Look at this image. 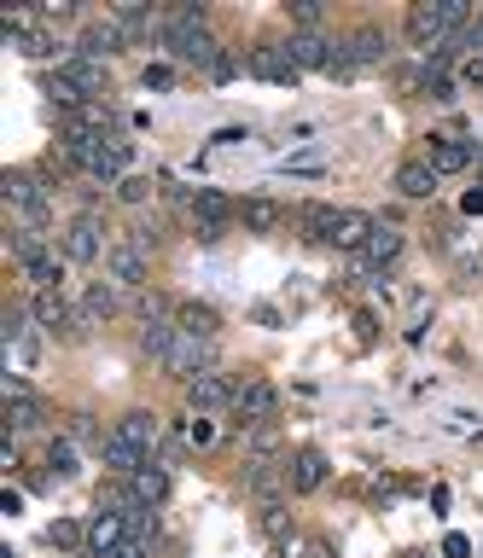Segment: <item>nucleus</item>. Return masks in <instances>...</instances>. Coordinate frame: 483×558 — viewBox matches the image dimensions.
Segmentation results:
<instances>
[{
	"label": "nucleus",
	"mask_w": 483,
	"mask_h": 558,
	"mask_svg": "<svg viewBox=\"0 0 483 558\" xmlns=\"http://www.w3.org/2000/svg\"><path fill=\"white\" fill-rule=\"evenodd\" d=\"M245 70H251L256 82H268V87H298V82H303V70L286 59V47H280V41H251Z\"/></svg>",
	"instance_id": "nucleus-13"
},
{
	"label": "nucleus",
	"mask_w": 483,
	"mask_h": 558,
	"mask_svg": "<svg viewBox=\"0 0 483 558\" xmlns=\"http://www.w3.org/2000/svg\"><path fill=\"white\" fill-rule=\"evenodd\" d=\"M117 436H123V442L129 448H141L146 453V460H152V453H158L164 448V418L158 413H152V408H129L123 418H117V425H111Z\"/></svg>",
	"instance_id": "nucleus-17"
},
{
	"label": "nucleus",
	"mask_w": 483,
	"mask_h": 558,
	"mask_svg": "<svg viewBox=\"0 0 483 558\" xmlns=\"http://www.w3.org/2000/svg\"><path fill=\"white\" fill-rule=\"evenodd\" d=\"M19 506H24L19 488H7V495H0V512H7V518H19Z\"/></svg>",
	"instance_id": "nucleus-52"
},
{
	"label": "nucleus",
	"mask_w": 483,
	"mask_h": 558,
	"mask_svg": "<svg viewBox=\"0 0 483 558\" xmlns=\"http://www.w3.org/2000/svg\"><path fill=\"white\" fill-rule=\"evenodd\" d=\"M129 308H134V320H141V326H152V320H176V303H169L164 291H152V286H146V291H134V303H129Z\"/></svg>",
	"instance_id": "nucleus-35"
},
{
	"label": "nucleus",
	"mask_w": 483,
	"mask_h": 558,
	"mask_svg": "<svg viewBox=\"0 0 483 558\" xmlns=\"http://www.w3.org/2000/svg\"><path fill=\"white\" fill-rule=\"evenodd\" d=\"M280 418V390L268 378H239V396H233V425L239 430H263Z\"/></svg>",
	"instance_id": "nucleus-9"
},
{
	"label": "nucleus",
	"mask_w": 483,
	"mask_h": 558,
	"mask_svg": "<svg viewBox=\"0 0 483 558\" xmlns=\"http://www.w3.org/2000/svg\"><path fill=\"white\" fill-rule=\"evenodd\" d=\"M280 47H286V59L298 64L303 76H309V70H326V76H333V64H338V52H343V35H326V29H291Z\"/></svg>",
	"instance_id": "nucleus-8"
},
{
	"label": "nucleus",
	"mask_w": 483,
	"mask_h": 558,
	"mask_svg": "<svg viewBox=\"0 0 483 558\" xmlns=\"http://www.w3.org/2000/svg\"><path fill=\"white\" fill-rule=\"evenodd\" d=\"M373 216H367V209H338V221H333V239H326V244H333V251H350V256H361V251H367V239H373Z\"/></svg>",
	"instance_id": "nucleus-23"
},
{
	"label": "nucleus",
	"mask_w": 483,
	"mask_h": 558,
	"mask_svg": "<svg viewBox=\"0 0 483 558\" xmlns=\"http://www.w3.org/2000/svg\"><path fill=\"white\" fill-rule=\"evenodd\" d=\"M186 442H193V448H210V442H216V425H210V418H186Z\"/></svg>",
	"instance_id": "nucleus-44"
},
{
	"label": "nucleus",
	"mask_w": 483,
	"mask_h": 558,
	"mask_svg": "<svg viewBox=\"0 0 483 558\" xmlns=\"http://www.w3.org/2000/svg\"><path fill=\"white\" fill-rule=\"evenodd\" d=\"M47 547L64 553V558L88 553V523H82V518H53V523H47Z\"/></svg>",
	"instance_id": "nucleus-32"
},
{
	"label": "nucleus",
	"mask_w": 483,
	"mask_h": 558,
	"mask_svg": "<svg viewBox=\"0 0 483 558\" xmlns=\"http://www.w3.org/2000/svg\"><path fill=\"white\" fill-rule=\"evenodd\" d=\"M286 221H291V216H286L280 198H245V204H239V227H245V233H256V239L280 233Z\"/></svg>",
	"instance_id": "nucleus-24"
},
{
	"label": "nucleus",
	"mask_w": 483,
	"mask_h": 558,
	"mask_svg": "<svg viewBox=\"0 0 483 558\" xmlns=\"http://www.w3.org/2000/svg\"><path fill=\"white\" fill-rule=\"evenodd\" d=\"M402 35H408V47L420 52H443L448 41H455V29H448V17H443V0H425V7H408L402 17Z\"/></svg>",
	"instance_id": "nucleus-11"
},
{
	"label": "nucleus",
	"mask_w": 483,
	"mask_h": 558,
	"mask_svg": "<svg viewBox=\"0 0 483 558\" xmlns=\"http://www.w3.org/2000/svg\"><path fill=\"white\" fill-rule=\"evenodd\" d=\"M333 221H338V204H321V198L298 204V216H291V227H298L303 244H326L333 239Z\"/></svg>",
	"instance_id": "nucleus-25"
},
{
	"label": "nucleus",
	"mask_w": 483,
	"mask_h": 558,
	"mask_svg": "<svg viewBox=\"0 0 483 558\" xmlns=\"http://www.w3.org/2000/svg\"><path fill=\"white\" fill-rule=\"evenodd\" d=\"M350 326H355V343H378V314L373 308H355Z\"/></svg>",
	"instance_id": "nucleus-43"
},
{
	"label": "nucleus",
	"mask_w": 483,
	"mask_h": 558,
	"mask_svg": "<svg viewBox=\"0 0 483 558\" xmlns=\"http://www.w3.org/2000/svg\"><path fill=\"white\" fill-rule=\"evenodd\" d=\"M64 436H71V442H82V448H99V442H106V425H99V418L94 413H71V425H64Z\"/></svg>",
	"instance_id": "nucleus-36"
},
{
	"label": "nucleus",
	"mask_w": 483,
	"mask_h": 558,
	"mask_svg": "<svg viewBox=\"0 0 483 558\" xmlns=\"http://www.w3.org/2000/svg\"><path fill=\"white\" fill-rule=\"evenodd\" d=\"M291 24H298V29H321L326 12L315 7V0H298V7H291Z\"/></svg>",
	"instance_id": "nucleus-42"
},
{
	"label": "nucleus",
	"mask_w": 483,
	"mask_h": 558,
	"mask_svg": "<svg viewBox=\"0 0 483 558\" xmlns=\"http://www.w3.org/2000/svg\"><path fill=\"white\" fill-rule=\"evenodd\" d=\"M129 535H134V541H158V535H164L158 506H134V512H129Z\"/></svg>",
	"instance_id": "nucleus-38"
},
{
	"label": "nucleus",
	"mask_w": 483,
	"mask_h": 558,
	"mask_svg": "<svg viewBox=\"0 0 483 558\" xmlns=\"http://www.w3.org/2000/svg\"><path fill=\"white\" fill-rule=\"evenodd\" d=\"M402 558H431V553H402Z\"/></svg>",
	"instance_id": "nucleus-53"
},
{
	"label": "nucleus",
	"mask_w": 483,
	"mask_h": 558,
	"mask_svg": "<svg viewBox=\"0 0 483 558\" xmlns=\"http://www.w3.org/2000/svg\"><path fill=\"white\" fill-rule=\"evenodd\" d=\"M106 279H111V286H123V291H146L152 286V256L134 251L129 239H117L106 251Z\"/></svg>",
	"instance_id": "nucleus-14"
},
{
	"label": "nucleus",
	"mask_w": 483,
	"mask_h": 558,
	"mask_svg": "<svg viewBox=\"0 0 483 558\" xmlns=\"http://www.w3.org/2000/svg\"><path fill=\"white\" fill-rule=\"evenodd\" d=\"M123 174H134V140H129L123 129H117V134H99L94 146H88V163H82V181L117 192V181H123Z\"/></svg>",
	"instance_id": "nucleus-5"
},
{
	"label": "nucleus",
	"mask_w": 483,
	"mask_h": 558,
	"mask_svg": "<svg viewBox=\"0 0 483 558\" xmlns=\"http://www.w3.org/2000/svg\"><path fill=\"white\" fill-rule=\"evenodd\" d=\"M111 558H152V541H134V535H129V541H123V547H117Z\"/></svg>",
	"instance_id": "nucleus-48"
},
{
	"label": "nucleus",
	"mask_w": 483,
	"mask_h": 558,
	"mask_svg": "<svg viewBox=\"0 0 483 558\" xmlns=\"http://www.w3.org/2000/svg\"><path fill=\"white\" fill-rule=\"evenodd\" d=\"M186 216H193V233H198L204 244H216V239L233 227L239 204L228 198V192H216V186H193V204H186Z\"/></svg>",
	"instance_id": "nucleus-10"
},
{
	"label": "nucleus",
	"mask_w": 483,
	"mask_h": 558,
	"mask_svg": "<svg viewBox=\"0 0 483 558\" xmlns=\"http://www.w3.org/2000/svg\"><path fill=\"white\" fill-rule=\"evenodd\" d=\"M402 251H408V233H402L396 221H378V227H373V239H367V251L355 256V274H361V279L390 274L396 262H402Z\"/></svg>",
	"instance_id": "nucleus-12"
},
{
	"label": "nucleus",
	"mask_w": 483,
	"mask_h": 558,
	"mask_svg": "<svg viewBox=\"0 0 483 558\" xmlns=\"http://www.w3.org/2000/svg\"><path fill=\"white\" fill-rule=\"evenodd\" d=\"M29 314H36V326L47 331V338H59V343L88 338V320H82V308L64 303V291H29Z\"/></svg>",
	"instance_id": "nucleus-6"
},
{
	"label": "nucleus",
	"mask_w": 483,
	"mask_h": 558,
	"mask_svg": "<svg viewBox=\"0 0 483 558\" xmlns=\"http://www.w3.org/2000/svg\"><path fill=\"white\" fill-rule=\"evenodd\" d=\"M437 181L443 174L425 163V157H402V163H396V192H402L408 204H425V198H437Z\"/></svg>",
	"instance_id": "nucleus-21"
},
{
	"label": "nucleus",
	"mask_w": 483,
	"mask_h": 558,
	"mask_svg": "<svg viewBox=\"0 0 483 558\" xmlns=\"http://www.w3.org/2000/svg\"><path fill=\"white\" fill-rule=\"evenodd\" d=\"M129 488H134V500H141V506H164L169 488H176V471L158 465V460H146V465L129 477Z\"/></svg>",
	"instance_id": "nucleus-26"
},
{
	"label": "nucleus",
	"mask_w": 483,
	"mask_h": 558,
	"mask_svg": "<svg viewBox=\"0 0 483 558\" xmlns=\"http://www.w3.org/2000/svg\"><path fill=\"white\" fill-rule=\"evenodd\" d=\"M455 76H460V87H483V59H466Z\"/></svg>",
	"instance_id": "nucleus-46"
},
{
	"label": "nucleus",
	"mask_w": 483,
	"mask_h": 558,
	"mask_svg": "<svg viewBox=\"0 0 483 558\" xmlns=\"http://www.w3.org/2000/svg\"><path fill=\"white\" fill-rule=\"evenodd\" d=\"M176 338H181L176 320H152V326H141V355H146L152 366H164L169 349H176Z\"/></svg>",
	"instance_id": "nucleus-33"
},
{
	"label": "nucleus",
	"mask_w": 483,
	"mask_h": 558,
	"mask_svg": "<svg viewBox=\"0 0 483 558\" xmlns=\"http://www.w3.org/2000/svg\"><path fill=\"white\" fill-rule=\"evenodd\" d=\"M298 558H338V547H333V541H321V535H309Z\"/></svg>",
	"instance_id": "nucleus-45"
},
{
	"label": "nucleus",
	"mask_w": 483,
	"mask_h": 558,
	"mask_svg": "<svg viewBox=\"0 0 483 558\" xmlns=\"http://www.w3.org/2000/svg\"><path fill=\"white\" fill-rule=\"evenodd\" d=\"M233 396H239V378H228V373H204V378L186 384V408H193L198 418L233 413Z\"/></svg>",
	"instance_id": "nucleus-15"
},
{
	"label": "nucleus",
	"mask_w": 483,
	"mask_h": 558,
	"mask_svg": "<svg viewBox=\"0 0 483 558\" xmlns=\"http://www.w3.org/2000/svg\"><path fill=\"white\" fill-rule=\"evenodd\" d=\"M94 453H99V465H106L111 477H134V471L146 465V453H141V448H129V442H123V436H117V430H111V436H106V442H99Z\"/></svg>",
	"instance_id": "nucleus-30"
},
{
	"label": "nucleus",
	"mask_w": 483,
	"mask_h": 558,
	"mask_svg": "<svg viewBox=\"0 0 483 558\" xmlns=\"http://www.w3.org/2000/svg\"><path fill=\"white\" fill-rule=\"evenodd\" d=\"M176 326L193 331V338H221V308L198 303V296H186V303H176Z\"/></svg>",
	"instance_id": "nucleus-28"
},
{
	"label": "nucleus",
	"mask_w": 483,
	"mask_h": 558,
	"mask_svg": "<svg viewBox=\"0 0 483 558\" xmlns=\"http://www.w3.org/2000/svg\"><path fill=\"white\" fill-rule=\"evenodd\" d=\"M24 286L29 291H59L64 286V251H47V256H36V262H24Z\"/></svg>",
	"instance_id": "nucleus-31"
},
{
	"label": "nucleus",
	"mask_w": 483,
	"mask_h": 558,
	"mask_svg": "<svg viewBox=\"0 0 483 558\" xmlns=\"http://www.w3.org/2000/svg\"><path fill=\"white\" fill-rule=\"evenodd\" d=\"M472 146H478V140L431 134V140H425V163L437 169V174H466V169H472Z\"/></svg>",
	"instance_id": "nucleus-20"
},
{
	"label": "nucleus",
	"mask_w": 483,
	"mask_h": 558,
	"mask_svg": "<svg viewBox=\"0 0 483 558\" xmlns=\"http://www.w3.org/2000/svg\"><path fill=\"white\" fill-rule=\"evenodd\" d=\"M59 251H64V262H76V268H94V262H106L111 239H106V221H99V209H76V216L59 227Z\"/></svg>",
	"instance_id": "nucleus-3"
},
{
	"label": "nucleus",
	"mask_w": 483,
	"mask_h": 558,
	"mask_svg": "<svg viewBox=\"0 0 483 558\" xmlns=\"http://www.w3.org/2000/svg\"><path fill=\"white\" fill-rule=\"evenodd\" d=\"M251 320H256V326H280V308H274V303H256Z\"/></svg>",
	"instance_id": "nucleus-49"
},
{
	"label": "nucleus",
	"mask_w": 483,
	"mask_h": 558,
	"mask_svg": "<svg viewBox=\"0 0 483 558\" xmlns=\"http://www.w3.org/2000/svg\"><path fill=\"white\" fill-rule=\"evenodd\" d=\"M82 320L88 326H106V320H117L123 314V286H111V279H88V291H82Z\"/></svg>",
	"instance_id": "nucleus-22"
},
{
	"label": "nucleus",
	"mask_w": 483,
	"mask_h": 558,
	"mask_svg": "<svg viewBox=\"0 0 483 558\" xmlns=\"http://www.w3.org/2000/svg\"><path fill=\"white\" fill-rule=\"evenodd\" d=\"M0 396H7V418H0V430H7V436H19V442H24V436L47 430V418H53V413H47V401L29 390V378L7 373V378H0Z\"/></svg>",
	"instance_id": "nucleus-2"
},
{
	"label": "nucleus",
	"mask_w": 483,
	"mask_h": 558,
	"mask_svg": "<svg viewBox=\"0 0 483 558\" xmlns=\"http://www.w3.org/2000/svg\"><path fill=\"white\" fill-rule=\"evenodd\" d=\"M152 192H158V186H152V174H123V181H117V198H123L129 209H146Z\"/></svg>",
	"instance_id": "nucleus-37"
},
{
	"label": "nucleus",
	"mask_w": 483,
	"mask_h": 558,
	"mask_svg": "<svg viewBox=\"0 0 483 558\" xmlns=\"http://www.w3.org/2000/svg\"><path fill=\"white\" fill-rule=\"evenodd\" d=\"M129 41H123V29H117V17H88V24L76 29V59H94V64H106V59H117Z\"/></svg>",
	"instance_id": "nucleus-16"
},
{
	"label": "nucleus",
	"mask_w": 483,
	"mask_h": 558,
	"mask_svg": "<svg viewBox=\"0 0 483 558\" xmlns=\"http://www.w3.org/2000/svg\"><path fill=\"white\" fill-rule=\"evenodd\" d=\"M239 70H245V59H239V52L228 47V52H221V59H216V70H210V82H216V87H228V82L239 76Z\"/></svg>",
	"instance_id": "nucleus-41"
},
{
	"label": "nucleus",
	"mask_w": 483,
	"mask_h": 558,
	"mask_svg": "<svg viewBox=\"0 0 483 558\" xmlns=\"http://www.w3.org/2000/svg\"><path fill=\"white\" fill-rule=\"evenodd\" d=\"M64 76H71L76 87H82V94H88V99H106L111 94V76H106V64H94V59H76V52H64Z\"/></svg>",
	"instance_id": "nucleus-29"
},
{
	"label": "nucleus",
	"mask_w": 483,
	"mask_h": 558,
	"mask_svg": "<svg viewBox=\"0 0 483 558\" xmlns=\"http://www.w3.org/2000/svg\"><path fill=\"white\" fill-rule=\"evenodd\" d=\"M164 52H169L176 64L204 70V76H210L216 59H221L228 47H221L216 35H210V24H176V17H164Z\"/></svg>",
	"instance_id": "nucleus-1"
},
{
	"label": "nucleus",
	"mask_w": 483,
	"mask_h": 558,
	"mask_svg": "<svg viewBox=\"0 0 483 558\" xmlns=\"http://www.w3.org/2000/svg\"><path fill=\"white\" fill-rule=\"evenodd\" d=\"M460 209H466V216H483V186H472V192H466V198H460Z\"/></svg>",
	"instance_id": "nucleus-51"
},
{
	"label": "nucleus",
	"mask_w": 483,
	"mask_h": 558,
	"mask_svg": "<svg viewBox=\"0 0 483 558\" xmlns=\"http://www.w3.org/2000/svg\"><path fill=\"white\" fill-rule=\"evenodd\" d=\"M256 535H263V541H274V547H280L286 535H298V530H291V512H286V500H256Z\"/></svg>",
	"instance_id": "nucleus-34"
},
{
	"label": "nucleus",
	"mask_w": 483,
	"mask_h": 558,
	"mask_svg": "<svg viewBox=\"0 0 483 558\" xmlns=\"http://www.w3.org/2000/svg\"><path fill=\"white\" fill-rule=\"evenodd\" d=\"M443 558H472V541H466V535H443Z\"/></svg>",
	"instance_id": "nucleus-47"
},
{
	"label": "nucleus",
	"mask_w": 483,
	"mask_h": 558,
	"mask_svg": "<svg viewBox=\"0 0 483 558\" xmlns=\"http://www.w3.org/2000/svg\"><path fill=\"white\" fill-rule=\"evenodd\" d=\"M239 140H251V134H245V129H216L210 146H239Z\"/></svg>",
	"instance_id": "nucleus-50"
},
{
	"label": "nucleus",
	"mask_w": 483,
	"mask_h": 558,
	"mask_svg": "<svg viewBox=\"0 0 483 558\" xmlns=\"http://www.w3.org/2000/svg\"><path fill=\"white\" fill-rule=\"evenodd\" d=\"M47 477L76 483L82 477V442H71V436H47Z\"/></svg>",
	"instance_id": "nucleus-27"
},
{
	"label": "nucleus",
	"mask_w": 483,
	"mask_h": 558,
	"mask_svg": "<svg viewBox=\"0 0 483 558\" xmlns=\"http://www.w3.org/2000/svg\"><path fill=\"white\" fill-rule=\"evenodd\" d=\"M141 87H152V94H169V87H176V64H146V70H141Z\"/></svg>",
	"instance_id": "nucleus-40"
},
{
	"label": "nucleus",
	"mask_w": 483,
	"mask_h": 558,
	"mask_svg": "<svg viewBox=\"0 0 483 558\" xmlns=\"http://www.w3.org/2000/svg\"><path fill=\"white\" fill-rule=\"evenodd\" d=\"M158 373H164V378H181V384H193V378H204V373H221L216 338H193V331H181Z\"/></svg>",
	"instance_id": "nucleus-7"
},
{
	"label": "nucleus",
	"mask_w": 483,
	"mask_h": 558,
	"mask_svg": "<svg viewBox=\"0 0 483 558\" xmlns=\"http://www.w3.org/2000/svg\"><path fill=\"white\" fill-rule=\"evenodd\" d=\"M59 558H64V553H59Z\"/></svg>",
	"instance_id": "nucleus-54"
},
{
	"label": "nucleus",
	"mask_w": 483,
	"mask_h": 558,
	"mask_svg": "<svg viewBox=\"0 0 483 558\" xmlns=\"http://www.w3.org/2000/svg\"><path fill=\"white\" fill-rule=\"evenodd\" d=\"M123 541H129V512H106V506H99L88 518V553L82 558H111Z\"/></svg>",
	"instance_id": "nucleus-18"
},
{
	"label": "nucleus",
	"mask_w": 483,
	"mask_h": 558,
	"mask_svg": "<svg viewBox=\"0 0 483 558\" xmlns=\"http://www.w3.org/2000/svg\"><path fill=\"white\" fill-rule=\"evenodd\" d=\"M326 477H333L326 448H298V453H291V495H321Z\"/></svg>",
	"instance_id": "nucleus-19"
},
{
	"label": "nucleus",
	"mask_w": 483,
	"mask_h": 558,
	"mask_svg": "<svg viewBox=\"0 0 483 558\" xmlns=\"http://www.w3.org/2000/svg\"><path fill=\"white\" fill-rule=\"evenodd\" d=\"M385 64H390V35L378 24H361V29L343 35V52H338L333 76L350 82V76H361V70H385Z\"/></svg>",
	"instance_id": "nucleus-4"
},
{
	"label": "nucleus",
	"mask_w": 483,
	"mask_h": 558,
	"mask_svg": "<svg viewBox=\"0 0 483 558\" xmlns=\"http://www.w3.org/2000/svg\"><path fill=\"white\" fill-rule=\"evenodd\" d=\"M19 52H24V59H53L59 41H53V29H29L24 41H19Z\"/></svg>",
	"instance_id": "nucleus-39"
}]
</instances>
